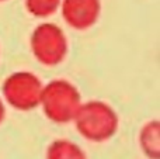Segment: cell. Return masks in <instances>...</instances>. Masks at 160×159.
I'll list each match as a JSON object with an SVG mask.
<instances>
[{"label": "cell", "instance_id": "6da1fadb", "mask_svg": "<svg viewBox=\"0 0 160 159\" xmlns=\"http://www.w3.org/2000/svg\"><path fill=\"white\" fill-rule=\"evenodd\" d=\"M76 128L86 140L101 142L115 134L118 115L115 110L104 101H88L79 107L75 115Z\"/></svg>", "mask_w": 160, "mask_h": 159}, {"label": "cell", "instance_id": "7a4b0ae2", "mask_svg": "<svg viewBox=\"0 0 160 159\" xmlns=\"http://www.w3.org/2000/svg\"><path fill=\"white\" fill-rule=\"evenodd\" d=\"M39 104L49 120L63 124L75 118L82 100L79 90L70 82L56 79L42 86Z\"/></svg>", "mask_w": 160, "mask_h": 159}, {"label": "cell", "instance_id": "3957f363", "mask_svg": "<svg viewBox=\"0 0 160 159\" xmlns=\"http://www.w3.org/2000/svg\"><path fill=\"white\" fill-rule=\"evenodd\" d=\"M32 54L44 65H58L68 54V39L62 28L52 23L39 24L31 35Z\"/></svg>", "mask_w": 160, "mask_h": 159}, {"label": "cell", "instance_id": "277c9868", "mask_svg": "<svg viewBox=\"0 0 160 159\" xmlns=\"http://www.w3.org/2000/svg\"><path fill=\"white\" fill-rule=\"evenodd\" d=\"M42 83L31 72H16L3 83V96L10 106L31 110L39 104Z\"/></svg>", "mask_w": 160, "mask_h": 159}, {"label": "cell", "instance_id": "5b68a950", "mask_svg": "<svg viewBox=\"0 0 160 159\" xmlns=\"http://www.w3.org/2000/svg\"><path fill=\"white\" fill-rule=\"evenodd\" d=\"M61 6L65 21L76 30L91 27L101 11L100 0H63Z\"/></svg>", "mask_w": 160, "mask_h": 159}, {"label": "cell", "instance_id": "8992f818", "mask_svg": "<svg viewBox=\"0 0 160 159\" xmlns=\"http://www.w3.org/2000/svg\"><path fill=\"white\" fill-rule=\"evenodd\" d=\"M141 146L143 152L152 159L160 156V123L159 121H149L141 130Z\"/></svg>", "mask_w": 160, "mask_h": 159}, {"label": "cell", "instance_id": "52a82bcc", "mask_svg": "<svg viewBox=\"0 0 160 159\" xmlns=\"http://www.w3.org/2000/svg\"><path fill=\"white\" fill-rule=\"evenodd\" d=\"M47 159H86V156L84 152L75 142L68 140H58L49 145Z\"/></svg>", "mask_w": 160, "mask_h": 159}, {"label": "cell", "instance_id": "ba28073f", "mask_svg": "<svg viewBox=\"0 0 160 159\" xmlns=\"http://www.w3.org/2000/svg\"><path fill=\"white\" fill-rule=\"evenodd\" d=\"M25 6L32 16L47 17L58 10L61 0H25Z\"/></svg>", "mask_w": 160, "mask_h": 159}, {"label": "cell", "instance_id": "9c48e42d", "mask_svg": "<svg viewBox=\"0 0 160 159\" xmlns=\"http://www.w3.org/2000/svg\"><path fill=\"white\" fill-rule=\"evenodd\" d=\"M3 118H4V104H3L2 99H0V123L3 121Z\"/></svg>", "mask_w": 160, "mask_h": 159}, {"label": "cell", "instance_id": "30bf717a", "mask_svg": "<svg viewBox=\"0 0 160 159\" xmlns=\"http://www.w3.org/2000/svg\"><path fill=\"white\" fill-rule=\"evenodd\" d=\"M0 2H2V0H0Z\"/></svg>", "mask_w": 160, "mask_h": 159}]
</instances>
